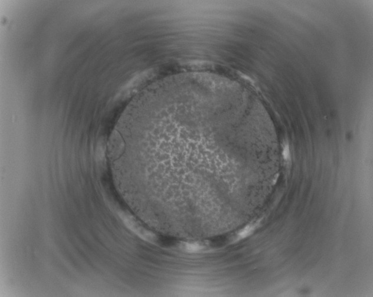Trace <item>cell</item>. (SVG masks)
Here are the masks:
<instances>
[{
    "mask_svg": "<svg viewBox=\"0 0 373 297\" xmlns=\"http://www.w3.org/2000/svg\"><path fill=\"white\" fill-rule=\"evenodd\" d=\"M208 102L198 96L178 97L138 119L134 149L147 173L144 179L166 173L167 179L176 176L200 196L212 182L228 183L236 160L234 139L229 124H223V107Z\"/></svg>",
    "mask_w": 373,
    "mask_h": 297,
    "instance_id": "obj_1",
    "label": "cell"
},
{
    "mask_svg": "<svg viewBox=\"0 0 373 297\" xmlns=\"http://www.w3.org/2000/svg\"><path fill=\"white\" fill-rule=\"evenodd\" d=\"M119 215L125 225L132 232L136 233L144 239H145L147 241L152 239L153 236L151 233L148 231H147L145 230L131 216L124 213L121 214Z\"/></svg>",
    "mask_w": 373,
    "mask_h": 297,
    "instance_id": "obj_2",
    "label": "cell"
},
{
    "mask_svg": "<svg viewBox=\"0 0 373 297\" xmlns=\"http://www.w3.org/2000/svg\"><path fill=\"white\" fill-rule=\"evenodd\" d=\"M254 227L253 226H251V225L246 226L245 228H244L243 229L241 232H240L239 236L241 238H244L247 237L248 235H249L252 233V231L254 229Z\"/></svg>",
    "mask_w": 373,
    "mask_h": 297,
    "instance_id": "obj_3",
    "label": "cell"
},
{
    "mask_svg": "<svg viewBox=\"0 0 373 297\" xmlns=\"http://www.w3.org/2000/svg\"><path fill=\"white\" fill-rule=\"evenodd\" d=\"M185 248L187 251L191 252H197L201 249V246L197 243H187Z\"/></svg>",
    "mask_w": 373,
    "mask_h": 297,
    "instance_id": "obj_4",
    "label": "cell"
},
{
    "mask_svg": "<svg viewBox=\"0 0 373 297\" xmlns=\"http://www.w3.org/2000/svg\"><path fill=\"white\" fill-rule=\"evenodd\" d=\"M283 156H284V158H285V159H289L290 155H289V148L288 146H286L285 148L284 152H283Z\"/></svg>",
    "mask_w": 373,
    "mask_h": 297,
    "instance_id": "obj_5",
    "label": "cell"
}]
</instances>
